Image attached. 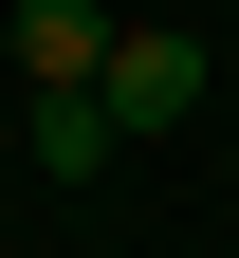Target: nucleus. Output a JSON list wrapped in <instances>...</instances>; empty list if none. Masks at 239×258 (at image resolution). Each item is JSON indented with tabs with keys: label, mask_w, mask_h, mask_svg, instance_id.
Returning a JSON list of instances; mask_svg holds the SVG:
<instances>
[{
	"label": "nucleus",
	"mask_w": 239,
	"mask_h": 258,
	"mask_svg": "<svg viewBox=\"0 0 239 258\" xmlns=\"http://www.w3.org/2000/svg\"><path fill=\"white\" fill-rule=\"evenodd\" d=\"M111 0H19V111H92L111 92Z\"/></svg>",
	"instance_id": "nucleus-1"
},
{
	"label": "nucleus",
	"mask_w": 239,
	"mask_h": 258,
	"mask_svg": "<svg viewBox=\"0 0 239 258\" xmlns=\"http://www.w3.org/2000/svg\"><path fill=\"white\" fill-rule=\"evenodd\" d=\"M92 111H111V148H129V129H184V111H202V37H184V19H129Z\"/></svg>",
	"instance_id": "nucleus-2"
},
{
	"label": "nucleus",
	"mask_w": 239,
	"mask_h": 258,
	"mask_svg": "<svg viewBox=\"0 0 239 258\" xmlns=\"http://www.w3.org/2000/svg\"><path fill=\"white\" fill-rule=\"evenodd\" d=\"M19 148H37L55 184H92V166H111V111H19Z\"/></svg>",
	"instance_id": "nucleus-3"
}]
</instances>
